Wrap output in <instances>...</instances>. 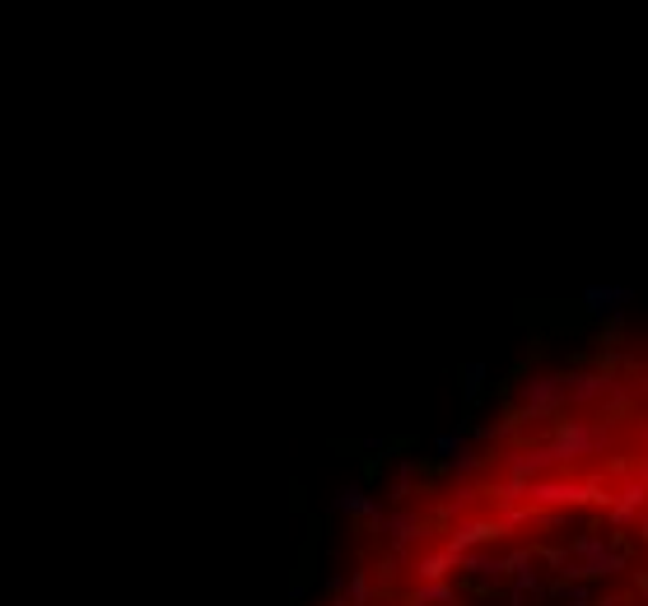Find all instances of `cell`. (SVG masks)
Returning <instances> with one entry per match:
<instances>
[{"mask_svg":"<svg viewBox=\"0 0 648 606\" xmlns=\"http://www.w3.org/2000/svg\"><path fill=\"white\" fill-rule=\"evenodd\" d=\"M602 443H606V429H597L588 420H565L546 448H550V457H556V462H574V457H593Z\"/></svg>","mask_w":648,"mask_h":606,"instance_id":"1","label":"cell"},{"mask_svg":"<svg viewBox=\"0 0 648 606\" xmlns=\"http://www.w3.org/2000/svg\"><path fill=\"white\" fill-rule=\"evenodd\" d=\"M630 303H634V290H625V284H588L583 290V308L593 317H621Z\"/></svg>","mask_w":648,"mask_h":606,"instance_id":"2","label":"cell"},{"mask_svg":"<svg viewBox=\"0 0 648 606\" xmlns=\"http://www.w3.org/2000/svg\"><path fill=\"white\" fill-rule=\"evenodd\" d=\"M523 401L532 406V416H550V410L565 401V373L527 378V382H523Z\"/></svg>","mask_w":648,"mask_h":606,"instance_id":"3","label":"cell"},{"mask_svg":"<svg viewBox=\"0 0 648 606\" xmlns=\"http://www.w3.org/2000/svg\"><path fill=\"white\" fill-rule=\"evenodd\" d=\"M611 392L606 373H565V401H597Z\"/></svg>","mask_w":648,"mask_h":606,"instance_id":"4","label":"cell"},{"mask_svg":"<svg viewBox=\"0 0 648 606\" xmlns=\"http://www.w3.org/2000/svg\"><path fill=\"white\" fill-rule=\"evenodd\" d=\"M336 508H341V514H373V499L364 495V486H345L336 495Z\"/></svg>","mask_w":648,"mask_h":606,"instance_id":"5","label":"cell"},{"mask_svg":"<svg viewBox=\"0 0 648 606\" xmlns=\"http://www.w3.org/2000/svg\"><path fill=\"white\" fill-rule=\"evenodd\" d=\"M643 499H648V486H625V499L621 504H615V523H630L634 514H639V508H643Z\"/></svg>","mask_w":648,"mask_h":606,"instance_id":"6","label":"cell"},{"mask_svg":"<svg viewBox=\"0 0 648 606\" xmlns=\"http://www.w3.org/2000/svg\"><path fill=\"white\" fill-rule=\"evenodd\" d=\"M462 378H467V392H480V382H485V364H467V369H462Z\"/></svg>","mask_w":648,"mask_h":606,"instance_id":"7","label":"cell"},{"mask_svg":"<svg viewBox=\"0 0 648 606\" xmlns=\"http://www.w3.org/2000/svg\"><path fill=\"white\" fill-rule=\"evenodd\" d=\"M560 601H569V606H588V588H560Z\"/></svg>","mask_w":648,"mask_h":606,"instance_id":"8","label":"cell"},{"mask_svg":"<svg viewBox=\"0 0 648 606\" xmlns=\"http://www.w3.org/2000/svg\"><path fill=\"white\" fill-rule=\"evenodd\" d=\"M327 606H345V601H327Z\"/></svg>","mask_w":648,"mask_h":606,"instance_id":"9","label":"cell"},{"mask_svg":"<svg viewBox=\"0 0 648 606\" xmlns=\"http://www.w3.org/2000/svg\"><path fill=\"white\" fill-rule=\"evenodd\" d=\"M643 597H648V583H643Z\"/></svg>","mask_w":648,"mask_h":606,"instance_id":"10","label":"cell"}]
</instances>
